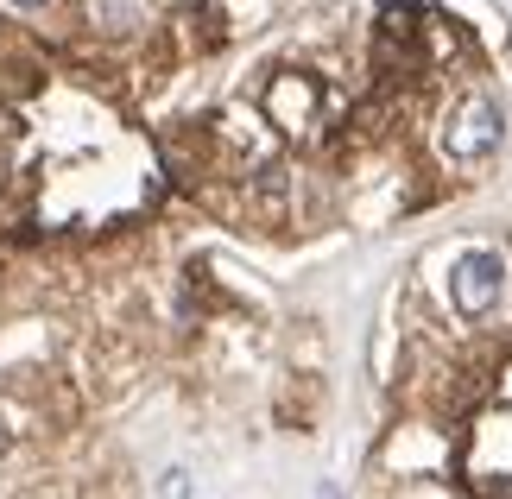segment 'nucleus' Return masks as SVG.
Returning a JSON list of instances; mask_svg holds the SVG:
<instances>
[{
	"label": "nucleus",
	"instance_id": "obj_1",
	"mask_svg": "<svg viewBox=\"0 0 512 499\" xmlns=\"http://www.w3.org/2000/svg\"><path fill=\"white\" fill-rule=\"evenodd\" d=\"M462 481L475 499H512V398L475 417V430L462 443Z\"/></svg>",
	"mask_w": 512,
	"mask_h": 499
},
{
	"label": "nucleus",
	"instance_id": "obj_2",
	"mask_svg": "<svg viewBox=\"0 0 512 499\" xmlns=\"http://www.w3.org/2000/svg\"><path fill=\"white\" fill-rule=\"evenodd\" d=\"M500 133H506L500 102L487 89H475V95H462V102H456V114H449L443 146H449V158H487V152L500 146Z\"/></svg>",
	"mask_w": 512,
	"mask_h": 499
},
{
	"label": "nucleus",
	"instance_id": "obj_3",
	"mask_svg": "<svg viewBox=\"0 0 512 499\" xmlns=\"http://www.w3.org/2000/svg\"><path fill=\"white\" fill-rule=\"evenodd\" d=\"M500 291H506V259L494 247L462 253V266H456V310L462 316H487L500 304Z\"/></svg>",
	"mask_w": 512,
	"mask_h": 499
},
{
	"label": "nucleus",
	"instance_id": "obj_4",
	"mask_svg": "<svg viewBox=\"0 0 512 499\" xmlns=\"http://www.w3.org/2000/svg\"><path fill=\"white\" fill-rule=\"evenodd\" d=\"M266 114H272L279 127L304 133L310 121H323V89L310 83L304 70H285V76H272V89H266Z\"/></svg>",
	"mask_w": 512,
	"mask_h": 499
},
{
	"label": "nucleus",
	"instance_id": "obj_5",
	"mask_svg": "<svg viewBox=\"0 0 512 499\" xmlns=\"http://www.w3.org/2000/svg\"><path fill=\"white\" fill-rule=\"evenodd\" d=\"M89 19L108 38H140L152 13H146V0H89Z\"/></svg>",
	"mask_w": 512,
	"mask_h": 499
},
{
	"label": "nucleus",
	"instance_id": "obj_6",
	"mask_svg": "<svg viewBox=\"0 0 512 499\" xmlns=\"http://www.w3.org/2000/svg\"><path fill=\"white\" fill-rule=\"evenodd\" d=\"M159 499H190V487H184V474H171V481L159 487Z\"/></svg>",
	"mask_w": 512,
	"mask_h": 499
},
{
	"label": "nucleus",
	"instance_id": "obj_7",
	"mask_svg": "<svg viewBox=\"0 0 512 499\" xmlns=\"http://www.w3.org/2000/svg\"><path fill=\"white\" fill-rule=\"evenodd\" d=\"M7 7H19V13H38V7H51V0H7Z\"/></svg>",
	"mask_w": 512,
	"mask_h": 499
},
{
	"label": "nucleus",
	"instance_id": "obj_8",
	"mask_svg": "<svg viewBox=\"0 0 512 499\" xmlns=\"http://www.w3.org/2000/svg\"><path fill=\"white\" fill-rule=\"evenodd\" d=\"M500 398H512V367H506V379H500Z\"/></svg>",
	"mask_w": 512,
	"mask_h": 499
}]
</instances>
